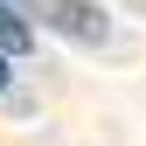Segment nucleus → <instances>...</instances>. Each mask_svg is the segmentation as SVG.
<instances>
[{"mask_svg": "<svg viewBox=\"0 0 146 146\" xmlns=\"http://www.w3.org/2000/svg\"><path fill=\"white\" fill-rule=\"evenodd\" d=\"M21 14H35V21H49L56 35H70V42H84V49H98V42H111V21H104L90 0H21Z\"/></svg>", "mask_w": 146, "mask_h": 146, "instance_id": "nucleus-1", "label": "nucleus"}, {"mask_svg": "<svg viewBox=\"0 0 146 146\" xmlns=\"http://www.w3.org/2000/svg\"><path fill=\"white\" fill-rule=\"evenodd\" d=\"M28 49H35L28 14H21V7H0V56H28Z\"/></svg>", "mask_w": 146, "mask_h": 146, "instance_id": "nucleus-2", "label": "nucleus"}, {"mask_svg": "<svg viewBox=\"0 0 146 146\" xmlns=\"http://www.w3.org/2000/svg\"><path fill=\"white\" fill-rule=\"evenodd\" d=\"M0 90H14V56H0Z\"/></svg>", "mask_w": 146, "mask_h": 146, "instance_id": "nucleus-3", "label": "nucleus"}]
</instances>
